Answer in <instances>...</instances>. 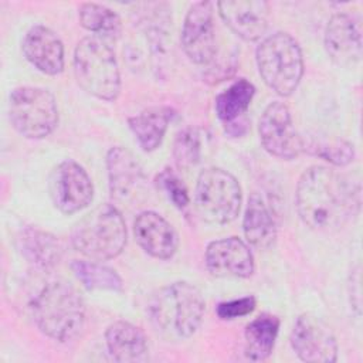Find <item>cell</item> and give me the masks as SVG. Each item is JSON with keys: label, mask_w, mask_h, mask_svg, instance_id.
Here are the masks:
<instances>
[{"label": "cell", "mask_w": 363, "mask_h": 363, "mask_svg": "<svg viewBox=\"0 0 363 363\" xmlns=\"http://www.w3.org/2000/svg\"><path fill=\"white\" fill-rule=\"evenodd\" d=\"M295 207L309 228L336 231L359 214L360 186L337 170L311 166L298 180Z\"/></svg>", "instance_id": "1"}, {"label": "cell", "mask_w": 363, "mask_h": 363, "mask_svg": "<svg viewBox=\"0 0 363 363\" xmlns=\"http://www.w3.org/2000/svg\"><path fill=\"white\" fill-rule=\"evenodd\" d=\"M28 311L35 326L57 342L78 337L85 325V305L64 279H45L30 296Z\"/></svg>", "instance_id": "2"}, {"label": "cell", "mask_w": 363, "mask_h": 363, "mask_svg": "<svg viewBox=\"0 0 363 363\" xmlns=\"http://www.w3.org/2000/svg\"><path fill=\"white\" fill-rule=\"evenodd\" d=\"M206 311L204 298L187 281L172 282L156 291L147 302L153 328L166 339L183 340L196 333Z\"/></svg>", "instance_id": "3"}, {"label": "cell", "mask_w": 363, "mask_h": 363, "mask_svg": "<svg viewBox=\"0 0 363 363\" xmlns=\"http://www.w3.org/2000/svg\"><path fill=\"white\" fill-rule=\"evenodd\" d=\"M71 242L94 261L118 257L126 245V224L121 211L108 203L95 207L74 225Z\"/></svg>", "instance_id": "4"}, {"label": "cell", "mask_w": 363, "mask_h": 363, "mask_svg": "<svg viewBox=\"0 0 363 363\" xmlns=\"http://www.w3.org/2000/svg\"><path fill=\"white\" fill-rule=\"evenodd\" d=\"M74 72L79 86L102 101H115L121 92V74L115 51L101 37L82 38L74 51Z\"/></svg>", "instance_id": "5"}, {"label": "cell", "mask_w": 363, "mask_h": 363, "mask_svg": "<svg viewBox=\"0 0 363 363\" xmlns=\"http://www.w3.org/2000/svg\"><path fill=\"white\" fill-rule=\"evenodd\" d=\"M262 81L278 95L289 96L303 75V58L299 44L286 33L278 31L265 37L255 52Z\"/></svg>", "instance_id": "6"}, {"label": "cell", "mask_w": 363, "mask_h": 363, "mask_svg": "<svg viewBox=\"0 0 363 363\" xmlns=\"http://www.w3.org/2000/svg\"><path fill=\"white\" fill-rule=\"evenodd\" d=\"M242 193L237 179L224 169L203 170L196 183L194 206L199 216L208 224L223 225L237 218Z\"/></svg>", "instance_id": "7"}, {"label": "cell", "mask_w": 363, "mask_h": 363, "mask_svg": "<svg viewBox=\"0 0 363 363\" xmlns=\"http://www.w3.org/2000/svg\"><path fill=\"white\" fill-rule=\"evenodd\" d=\"M9 119L21 136L43 139L58 125L55 96L45 88L18 86L9 98Z\"/></svg>", "instance_id": "8"}, {"label": "cell", "mask_w": 363, "mask_h": 363, "mask_svg": "<svg viewBox=\"0 0 363 363\" xmlns=\"http://www.w3.org/2000/svg\"><path fill=\"white\" fill-rule=\"evenodd\" d=\"M258 135L262 147L274 157L292 160L303 152L302 135L298 133L286 104L271 102L261 113Z\"/></svg>", "instance_id": "9"}, {"label": "cell", "mask_w": 363, "mask_h": 363, "mask_svg": "<svg viewBox=\"0 0 363 363\" xmlns=\"http://www.w3.org/2000/svg\"><path fill=\"white\" fill-rule=\"evenodd\" d=\"M50 196L61 213L74 214L92 201L94 184L79 163L67 159L51 172Z\"/></svg>", "instance_id": "10"}, {"label": "cell", "mask_w": 363, "mask_h": 363, "mask_svg": "<svg viewBox=\"0 0 363 363\" xmlns=\"http://www.w3.org/2000/svg\"><path fill=\"white\" fill-rule=\"evenodd\" d=\"M111 197L126 206L139 203L146 191V176L136 157L122 146H113L106 155Z\"/></svg>", "instance_id": "11"}, {"label": "cell", "mask_w": 363, "mask_h": 363, "mask_svg": "<svg viewBox=\"0 0 363 363\" xmlns=\"http://www.w3.org/2000/svg\"><path fill=\"white\" fill-rule=\"evenodd\" d=\"M184 54L194 64H208L214 60L216 30L213 20V3L197 1L190 6L180 35Z\"/></svg>", "instance_id": "12"}, {"label": "cell", "mask_w": 363, "mask_h": 363, "mask_svg": "<svg viewBox=\"0 0 363 363\" xmlns=\"http://www.w3.org/2000/svg\"><path fill=\"white\" fill-rule=\"evenodd\" d=\"M291 346L303 362L333 363L337 360V343L332 330L311 313L298 316L291 332Z\"/></svg>", "instance_id": "13"}, {"label": "cell", "mask_w": 363, "mask_h": 363, "mask_svg": "<svg viewBox=\"0 0 363 363\" xmlns=\"http://www.w3.org/2000/svg\"><path fill=\"white\" fill-rule=\"evenodd\" d=\"M204 259L210 274L218 278H250L255 269L250 247L238 237L211 241Z\"/></svg>", "instance_id": "14"}, {"label": "cell", "mask_w": 363, "mask_h": 363, "mask_svg": "<svg viewBox=\"0 0 363 363\" xmlns=\"http://www.w3.org/2000/svg\"><path fill=\"white\" fill-rule=\"evenodd\" d=\"M217 7L223 21L244 41L259 40L268 28L269 4L264 0H225Z\"/></svg>", "instance_id": "15"}, {"label": "cell", "mask_w": 363, "mask_h": 363, "mask_svg": "<svg viewBox=\"0 0 363 363\" xmlns=\"http://www.w3.org/2000/svg\"><path fill=\"white\" fill-rule=\"evenodd\" d=\"M325 48L329 58L340 67H353L362 58L359 23L346 13L333 14L325 30Z\"/></svg>", "instance_id": "16"}, {"label": "cell", "mask_w": 363, "mask_h": 363, "mask_svg": "<svg viewBox=\"0 0 363 363\" xmlns=\"http://www.w3.org/2000/svg\"><path fill=\"white\" fill-rule=\"evenodd\" d=\"M133 234L140 248L157 259H170L179 247L172 224L156 211H142L133 221Z\"/></svg>", "instance_id": "17"}, {"label": "cell", "mask_w": 363, "mask_h": 363, "mask_svg": "<svg viewBox=\"0 0 363 363\" xmlns=\"http://www.w3.org/2000/svg\"><path fill=\"white\" fill-rule=\"evenodd\" d=\"M21 50L26 60L47 75L64 69V45L60 37L44 26H33L24 35Z\"/></svg>", "instance_id": "18"}, {"label": "cell", "mask_w": 363, "mask_h": 363, "mask_svg": "<svg viewBox=\"0 0 363 363\" xmlns=\"http://www.w3.org/2000/svg\"><path fill=\"white\" fill-rule=\"evenodd\" d=\"M105 343L116 362L136 363L147 360V340L140 328L126 320H116L105 332Z\"/></svg>", "instance_id": "19"}, {"label": "cell", "mask_w": 363, "mask_h": 363, "mask_svg": "<svg viewBox=\"0 0 363 363\" xmlns=\"http://www.w3.org/2000/svg\"><path fill=\"white\" fill-rule=\"evenodd\" d=\"M18 248L27 262L40 271H51L62 258L61 241L35 227H27L20 233Z\"/></svg>", "instance_id": "20"}, {"label": "cell", "mask_w": 363, "mask_h": 363, "mask_svg": "<svg viewBox=\"0 0 363 363\" xmlns=\"http://www.w3.org/2000/svg\"><path fill=\"white\" fill-rule=\"evenodd\" d=\"M242 230L247 242L259 250L269 248L277 238L275 218L267 201L258 193H252L248 199Z\"/></svg>", "instance_id": "21"}, {"label": "cell", "mask_w": 363, "mask_h": 363, "mask_svg": "<svg viewBox=\"0 0 363 363\" xmlns=\"http://www.w3.org/2000/svg\"><path fill=\"white\" fill-rule=\"evenodd\" d=\"M174 115L169 106H152L128 119L129 129L145 152L157 149Z\"/></svg>", "instance_id": "22"}, {"label": "cell", "mask_w": 363, "mask_h": 363, "mask_svg": "<svg viewBox=\"0 0 363 363\" xmlns=\"http://www.w3.org/2000/svg\"><path fill=\"white\" fill-rule=\"evenodd\" d=\"M279 323L278 316L262 313L245 326L244 350L247 359L252 362H262L271 356L278 336Z\"/></svg>", "instance_id": "23"}, {"label": "cell", "mask_w": 363, "mask_h": 363, "mask_svg": "<svg viewBox=\"0 0 363 363\" xmlns=\"http://www.w3.org/2000/svg\"><path fill=\"white\" fill-rule=\"evenodd\" d=\"M254 94L255 86L248 79L240 78L216 96V113L224 126L247 119L245 113L254 98Z\"/></svg>", "instance_id": "24"}, {"label": "cell", "mask_w": 363, "mask_h": 363, "mask_svg": "<svg viewBox=\"0 0 363 363\" xmlns=\"http://www.w3.org/2000/svg\"><path fill=\"white\" fill-rule=\"evenodd\" d=\"M302 142L303 152L318 156L335 166H346L353 162L354 147L342 138L309 135L302 136Z\"/></svg>", "instance_id": "25"}, {"label": "cell", "mask_w": 363, "mask_h": 363, "mask_svg": "<svg viewBox=\"0 0 363 363\" xmlns=\"http://www.w3.org/2000/svg\"><path fill=\"white\" fill-rule=\"evenodd\" d=\"M78 17L84 28L104 38H118L122 31L121 17L109 7L98 3L81 4Z\"/></svg>", "instance_id": "26"}, {"label": "cell", "mask_w": 363, "mask_h": 363, "mask_svg": "<svg viewBox=\"0 0 363 363\" xmlns=\"http://www.w3.org/2000/svg\"><path fill=\"white\" fill-rule=\"evenodd\" d=\"M71 269L77 279L89 291L106 289L118 292L123 289V281L118 272L99 262L75 259L71 262Z\"/></svg>", "instance_id": "27"}, {"label": "cell", "mask_w": 363, "mask_h": 363, "mask_svg": "<svg viewBox=\"0 0 363 363\" xmlns=\"http://www.w3.org/2000/svg\"><path fill=\"white\" fill-rule=\"evenodd\" d=\"M201 135L197 128L182 129L173 142V159L179 169H190L200 162Z\"/></svg>", "instance_id": "28"}, {"label": "cell", "mask_w": 363, "mask_h": 363, "mask_svg": "<svg viewBox=\"0 0 363 363\" xmlns=\"http://www.w3.org/2000/svg\"><path fill=\"white\" fill-rule=\"evenodd\" d=\"M157 186L167 194L169 200L177 207L184 208L190 203L189 191L183 180L172 169H164L156 176Z\"/></svg>", "instance_id": "29"}, {"label": "cell", "mask_w": 363, "mask_h": 363, "mask_svg": "<svg viewBox=\"0 0 363 363\" xmlns=\"http://www.w3.org/2000/svg\"><path fill=\"white\" fill-rule=\"evenodd\" d=\"M257 306V301L254 296H242L238 299H233V301H225V302H220L217 305V315L220 319L224 320H231V319H237L245 315H250Z\"/></svg>", "instance_id": "30"}]
</instances>
